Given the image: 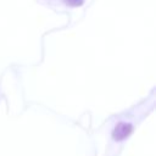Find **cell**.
I'll use <instances>...</instances> for the list:
<instances>
[{
	"label": "cell",
	"mask_w": 156,
	"mask_h": 156,
	"mask_svg": "<svg viewBox=\"0 0 156 156\" xmlns=\"http://www.w3.org/2000/svg\"><path fill=\"white\" fill-rule=\"evenodd\" d=\"M132 133V126L129 123H118L116 126V128L112 132V136L116 140H123L126 138H128V135Z\"/></svg>",
	"instance_id": "cell-1"
}]
</instances>
